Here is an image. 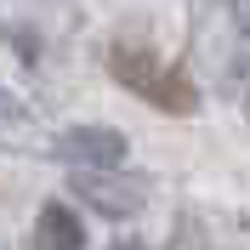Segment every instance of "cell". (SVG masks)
Wrapping results in <instances>:
<instances>
[{"label": "cell", "mask_w": 250, "mask_h": 250, "mask_svg": "<svg viewBox=\"0 0 250 250\" xmlns=\"http://www.w3.org/2000/svg\"><path fill=\"white\" fill-rule=\"evenodd\" d=\"M108 74L120 80L125 91H137L142 103H154L165 114H193L199 108V91L182 68H165L148 46H114L108 51Z\"/></svg>", "instance_id": "cell-1"}, {"label": "cell", "mask_w": 250, "mask_h": 250, "mask_svg": "<svg viewBox=\"0 0 250 250\" xmlns=\"http://www.w3.org/2000/svg\"><path fill=\"white\" fill-rule=\"evenodd\" d=\"M57 159H68V165H120L125 137L114 125H74V131L57 137Z\"/></svg>", "instance_id": "cell-2"}, {"label": "cell", "mask_w": 250, "mask_h": 250, "mask_svg": "<svg viewBox=\"0 0 250 250\" xmlns=\"http://www.w3.org/2000/svg\"><path fill=\"white\" fill-rule=\"evenodd\" d=\"M74 193H80V199H91L103 216H137L142 205H148L142 176H120V182H108V176H80Z\"/></svg>", "instance_id": "cell-3"}, {"label": "cell", "mask_w": 250, "mask_h": 250, "mask_svg": "<svg viewBox=\"0 0 250 250\" xmlns=\"http://www.w3.org/2000/svg\"><path fill=\"white\" fill-rule=\"evenodd\" d=\"M34 245L40 250H80L85 245V228H80V216L68 210V205L51 199L46 210H40V222H34Z\"/></svg>", "instance_id": "cell-4"}, {"label": "cell", "mask_w": 250, "mask_h": 250, "mask_svg": "<svg viewBox=\"0 0 250 250\" xmlns=\"http://www.w3.org/2000/svg\"><path fill=\"white\" fill-rule=\"evenodd\" d=\"M17 114H23V108H17L12 97H0V120H17Z\"/></svg>", "instance_id": "cell-5"}, {"label": "cell", "mask_w": 250, "mask_h": 250, "mask_svg": "<svg viewBox=\"0 0 250 250\" xmlns=\"http://www.w3.org/2000/svg\"><path fill=\"white\" fill-rule=\"evenodd\" d=\"M114 250H142V245H114Z\"/></svg>", "instance_id": "cell-6"}]
</instances>
